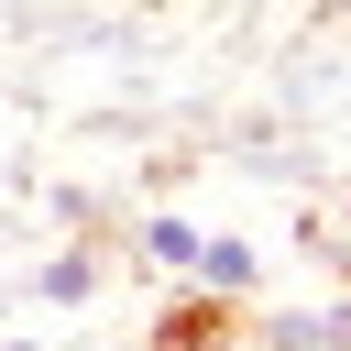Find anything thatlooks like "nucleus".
<instances>
[{"label":"nucleus","instance_id":"obj_5","mask_svg":"<svg viewBox=\"0 0 351 351\" xmlns=\"http://www.w3.org/2000/svg\"><path fill=\"white\" fill-rule=\"evenodd\" d=\"M0 351H55V340H0Z\"/></svg>","mask_w":351,"mask_h":351},{"label":"nucleus","instance_id":"obj_1","mask_svg":"<svg viewBox=\"0 0 351 351\" xmlns=\"http://www.w3.org/2000/svg\"><path fill=\"white\" fill-rule=\"evenodd\" d=\"M241 340H252V307L208 296V285H165V307L143 329V351H241Z\"/></svg>","mask_w":351,"mask_h":351},{"label":"nucleus","instance_id":"obj_6","mask_svg":"<svg viewBox=\"0 0 351 351\" xmlns=\"http://www.w3.org/2000/svg\"><path fill=\"white\" fill-rule=\"evenodd\" d=\"M121 351H143V340H121Z\"/></svg>","mask_w":351,"mask_h":351},{"label":"nucleus","instance_id":"obj_2","mask_svg":"<svg viewBox=\"0 0 351 351\" xmlns=\"http://www.w3.org/2000/svg\"><path fill=\"white\" fill-rule=\"evenodd\" d=\"M186 285H208V296H241V307H252V296H263V252H252L241 230H208V241H197V274H186Z\"/></svg>","mask_w":351,"mask_h":351},{"label":"nucleus","instance_id":"obj_4","mask_svg":"<svg viewBox=\"0 0 351 351\" xmlns=\"http://www.w3.org/2000/svg\"><path fill=\"white\" fill-rule=\"evenodd\" d=\"M44 296H55V307H88V296H99V252H88V241H66V252L44 263Z\"/></svg>","mask_w":351,"mask_h":351},{"label":"nucleus","instance_id":"obj_3","mask_svg":"<svg viewBox=\"0 0 351 351\" xmlns=\"http://www.w3.org/2000/svg\"><path fill=\"white\" fill-rule=\"evenodd\" d=\"M197 241H208V230H197V219H176V208H154V219L132 230V252H143L165 285H186V274H197Z\"/></svg>","mask_w":351,"mask_h":351}]
</instances>
